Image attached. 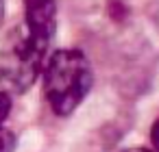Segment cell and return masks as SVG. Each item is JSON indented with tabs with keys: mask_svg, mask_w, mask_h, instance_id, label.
Returning a JSON list of instances; mask_svg holds the SVG:
<instances>
[{
	"mask_svg": "<svg viewBox=\"0 0 159 152\" xmlns=\"http://www.w3.org/2000/svg\"><path fill=\"white\" fill-rule=\"evenodd\" d=\"M92 67L81 50L61 48L44 65V91L57 115H70L92 89Z\"/></svg>",
	"mask_w": 159,
	"mask_h": 152,
	"instance_id": "cell-1",
	"label": "cell"
},
{
	"mask_svg": "<svg viewBox=\"0 0 159 152\" xmlns=\"http://www.w3.org/2000/svg\"><path fill=\"white\" fill-rule=\"evenodd\" d=\"M24 31H13L0 46V85L2 91H26L39 76L44 57L26 35Z\"/></svg>",
	"mask_w": 159,
	"mask_h": 152,
	"instance_id": "cell-2",
	"label": "cell"
},
{
	"mask_svg": "<svg viewBox=\"0 0 159 152\" xmlns=\"http://www.w3.org/2000/svg\"><path fill=\"white\" fill-rule=\"evenodd\" d=\"M57 26V5L55 0H26V22H24V35L29 41L46 54L52 33Z\"/></svg>",
	"mask_w": 159,
	"mask_h": 152,
	"instance_id": "cell-3",
	"label": "cell"
},
{
	"mask_svg": "<svg viewBox=\"0 0 159 152\" xmlns=\"http://www.w3.org/2000/svg\"><path fill=\"white\" fill-rule=\"evenodd\" d=\"M16 148V137L11 130L0 128V152H13Z\"/></svg>",
	"mask_w": 159,
	"mask_h": 152,
	"instance_id": "cell-4",
	"label": "cell"
},
{
	"mask_svg": "<svg viewBox=\"0 0 159 152\" xmlns=\"http://www.w3.org/2000/svg\"><path fill=\"white\" fill-rule=\"evenodd\" d=\"M9 111H11V98L7 91H0V128H2V122L9 117Z\"/></svg>",
	"mask_w": 159,
	"mask_h": 152,
	"instance_id": "cell-5",
	"label": "cell"
},
{
	"mask_svg": "<svg viewBox=\"0 0 159 152\" xmlns=\"http://www.w3.org/2000/svg\"><path fill=\"white\" fill-rule=\"evenodd\" d=\"M150 137H152V145H155V150L159 152V119L155 122V126H152V132H150Z\"/></svg>",
	"mask_w": 159,
	"mask_h": 152,
	"instance_id": "cell-6",
	"label": "cell"
},
{
	"mask_svg": "<svg viewBox=\"0 0 159 152\" xmlns=\"http://www.w3.org/2000/svg\"><path fill=\"white\" fill-rule=\"evenodd\" d=\"M124 152H157L155 148L150 150V148H129V150H124Z\"/></svg>",
	"mask_w": 159,
	"mask_h": 152,
	"instance_id": "cell-7",
	"label": "cell"
},
{
	"mask_svg": "<svg viewBox=\"0 0 159 152\" xmlns=\"http://www.w3.org/2000/svg\"><path fill=\"white\" fill-rule=\"evenodd\" d=\"M5 0H0V24H2V20H5Z\"/></svg>",
	"mask_w": 159,
	"mask_h": 152,
	"instance_id": "cell-8",
	"label": "cell"
}]
</instances>
